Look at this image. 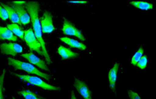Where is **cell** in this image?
Masks as SVG:
<instances>
[{
	"mask_svg": "<svg viewBox=\"0 0 156 99\" xmlns=\"http://www.w3.org/2000/svg\"><path fill=\"white\" fill-rule=\"evenodd\" d=\"M143 53H144V50L142 47H140L138 51L134 54V56H133L132 58V60H131V63L133 64V65H136L137 62H139L140 59H141L142 56H143Z\"/></svg>",
	"mask_w": 156,
	"mask_h": 99,
	"instance_id": "obj_19",
	"label": "cell"
},
{
	"mask_svg": "<svg viewBox=\"0 0 156 99\" xmlns=\"http://www.w3.org/2000/svg\"><path fill=\"white\" fill-rule=\"evenodd\" d=\"M0 18H1L2 21H6V20L9 19L7 12H6V10L4 8L2 7L1 5H0Z\"/></svg>",
	"mask_w": 156,
	"mask_h": 99,
	"instance_id": "obj_22",
	"label": "cell"
},
{
	"mask_svg": "<svg viewBox=\"0 0 156 99\" xmlns=\"http://www.w3.org/2000/svg\"><path fill=\"white\" fill-rule=\"evenodd\" d=\"M147 62H148V59H147V56L146 55H144L141 57V59L139 60V62H137L136 65L141 69H146V65H147Z\"/></svg>",
	"mask_w": 156,
	"mask_h": 99,
	"instance_id": "obj_21",
	"label": "cell"
},
{
	"mask_svg": "<svg viewBox=\"0 0 156 99\" xmlns=\"http://www.w3.org/2000/svg\"><path fill=\"white\" fill-rule=\"evenodd\" d=\"M60 41H62V42H64L65 44H68L69 47H73V48H77L82 50H85V49H86V46H85V44H83L81 42H79V41H76V40L67 37H60Z\"/></svg>",
	"mask_w": 156,
	"mask_h": 99,
	"instance_id": "obj_14",
	"label": "cell"
},
{
	"mask_svg": "<svg viewBox=\"0 0 156 99\" xmlns=\"http://www.w3.org/2000/svg\"><path fill=\"white\" fill-rule=\"evenodd\" d=\"M6 70L4 69L2 72V74L0 76V99H5L4 97V91L5 88L3 87V83H4V78L5 75Z\"/></svg>",
	"mask_w": 156,
	"mask_h": 99,
	"instance_id": "obj_20",
	"label": "cell"
},
{
	"mask_svg": "<svg viewBox=\"0 0 156 99\" xmlns=\"http://www.w3.org/2000/svg\"><path fill=\"white\" fill-rule=\"evenodd\" d=\"M18 94L22 95L24 99H47L45 97L38 95L30 90H23V91H18Z\"/></svg>",
	"mask_w": 156,
	"mask_h": 99,
	"instance_id": "obj_17",
	"label": "cell"
},
{
	"mask_svg": "<svg viewBox=\"0 0 156 99\" xmlns=\"http://www.w3.org/2000/svg\"><path fill=\"white\" fill-rule=\"evenodd\" d=\"M24 1H14L12 2V7L13 8L14 10L18 15V18H19L20 21H21V24L23 25H26V24H29L30 21V15H28L26 9H24L23 5L25 4Z\"/></svg>",
	"mask_w": 156,
	"mask_h": 99,
	"instance_id": "obj_5",
	"label": "cell"
},
{
	"mask_svg": "<svg viewBox=\"0 0 156 99\" xmlns=\"http://www.w3.org/2000/svg\"><path fill=\"white\" fill-rule=\"evenodd\" d=\"M0 5H1L2 7L4 8V9H5L6 12H7L8 13L9 18L11 20V21H12L13 24H16L19 26L21 25V21H20L18 15H17V13L15 12V11L14 10V9L12 6L9 5H5L4 4V3H0Z\"/></svg>",
	"mask_w": 156,
	"mask_h": 99,
	"instance_id": "obj_12",
	"label": "cell"
},
{
	"mask_svg": "<svg viewBox=\"0 0 156 99\" xmlns=\"http://www.w3.org/2000/svg\"><path fill=\"white\" fill-rule=\"evenodd\" d=\"M21 56H23L24 58L27 59L30 64L37 65V66L39 67L41 69L47 70V71H49V70H50L48 69V67H47V63L45 62V61L40 59L39 57H37L36 55H34V53L33 52H30V53H28L21 54Z\"/></svg>",
	"mask_w": 156,
	"mask_h": 99,
	"instance_id": "obj_9",
	"label": "cell"
},
{
	"mask_svg": "<svg viewBox=\"0 0 156 99\" xmlns=\"http://www.w3.org/2000/svg\"><path fill=\"white\" fill-rule=\"evenodd\" d=\"M24 9H26V11L27 12L28 15H30V21L32 22V26H33L32 30H33L37 40L41 44V50H42L44 56L45 57L47 63L51 64L52 60L50 57V55L47 53V50L46 49V44L42 37V30H41V25L39 18L40 4L37 2H29L24 4Z\"/></svg>",
	"mask_w": 156,
	"mask_h": 99,
	"instance_id": "obj_1",
	"label": "cell"
},
{
	"mask_svg": "<svg viewBox=\"0 0 156 99\" xmlns=\"http://www.w3.org/2000/svg\"><path fill=\"white\" fill-rule=\"evenodd\" d=\"M119 63L118 62H116L114 64V67L111 69L109 71V74H108V78H109V82H110V87L112 89V91L114 93H116V81H117V72H118L119 69Z\"/></svg>",
	"mask_w": 156,
	"mask_h": 99,
	"instance_id": "obj_11",
	"label": "cell"
},
{
	"mask_svg": "<svg viewBox=\"0 0 156 99\" xmlns=\"http://www.w3.org/2000/svg\"><path fill=\"white\" fill-rule=\"evenodd\" d=\"M8 60H9V65L13 66L15 68V69L24 70L26 72L29 73V74L37 75L38 76H41V77L45 79L47 81H49L50 79V78H51V76L50 75L41 72L34 65L30 64V62H22V61L18 60V59H15L10 57L8 58Z\"/></svg>",
	"mask_w": 156,
	"mask_h": 99,
	"instance_id": "obj_2",
	"label": "cell"
},
{
	"mask_svg": "<svg viewBox=\"0 0 156 99\" xmlns=\"http://www.w3.org/2000/svg\"><path fill=\"white\" fill-rule=\"evenodd\" d=\"M24 41H25L27 45L30 48V52H33V50H35L40 55L44 56L42 50H41V44L37 40L32 28H29L28 30H24Z\"/></svg>",
	"mask_w": 156,
	"mask_h": 99,
	"instance_id": "obj_4",
	"label": "cell"
},
{
	"mask_svg": "<svg viewBox=\"0 0 156 99\" xmlns=\"http://www.w3.org/2000/svg\"><path fill=\"white\" fill-rule=\"evenodd\" d=\"M12 99H16V98H15V97H12Z\"/></svg>",
	"mask_w": 156,
	"mask_h": 99,
	"instance_id": "obj_26",
	"label": "cell"
},
{
	"mask_svg": "<svg viewBox=\"0 0 156 99\" xmlns=\"http://www.w3.org/2000/svg\"><path fill=\"white\" fill-rule=\"evenodd\" d=\"M128 94H129L130 99H141V97H140V95L137 93L134 92V91H131V90L128 91Z\"/></svg>",
	"mask_w": 156,
	"mask_h": 99,
	"instance_id": "obj_23",
	"label": "cell"
},
{
	"mask_svg": "<svg viewBox=\"0 0 156 99\" xmlns=\"http://www.w3.org/2000/svg\"><path fill=\"white\" fill-rule=\"evenodd\" d=\"M0 40H8L9 41H18V38L6 27L0 26Z\"/></svg>",
	"mask_w": 156,
	"mask_h": 99,
	"instance_id": "obj_15",
	"label": "cell"
},
{
	"mask_svg": "<svg viewBox=\"0 0 156 99\" xmlns=\"http://www.w3.org/2000/svg\"><path fill=\"white\" fill-rule=\"evenodd\" d=\"M41 25V30L43 33L50 34L56 30V27H54L53 23V15L48 11H45L44 13L43 17L40 19Z\"/></svg>",
	"mask_w": 156,
	"mask_h": 99,
	"instance_id": "obj_6",
	"label": "cell"
},
{
	"mask_svg": "<svg viewBox=\"0 0 156 99\" xmlns=\"http://www.w3.org/2000/svg\"><path fill=\"white\" fill-rule=\"evenodd\" d=\"M74 86L79 91V94L84 97V99H92L91 98V91L89 90L86 83L76 78Z\"/></svg>",
	"mask_w": 156,
	"mask_h": 99,
	"instance_id": "obj_10",
	"label": "cell"
},
{
	"mask_svg": "<svg viewBox=\"0 0 156 99\" xmlns=\"http://www.w3.org/2000/svg\"><path fill=\"white\" fill-rule=\"evenodd\" d=\"M130 5L135 6L137 9H142V10H149V9H153V5L151 4V3L146 2L133 1L130 2Z\"/></svg>",
	"mask_w": 156,
	"mask_h": 99,
	"instance_id": "obj_18",
	"label": "cell"
},
{
	"mask_svg": "<svg viewBox=\"0 0 156 99\" xmlns=\"http://www.w3.org/2000/svg\"><path fill=\"white\" fill-rule=\"evenodd\" d=\"M0 50H1V53L2 54L12 55L13 56L23 51L22 47L20 44H16V43L2 44L0 45Z\"/></svg>",
	"mask_w": 156,
	"mask_h": 99,
	"instance_id": "obj_8",
	"label": "cell"
},
{
	"mask_svg": "<svg viewBox=\"0 0 156 99\" xmlns=\"http://www.w3.org/2000/svg\"><path fill=\"white\" fill-rule=\"evenodd\" d=\"M64 22H63V27H62V33L66 35H71V36H75L77 38H79L82 41H85V37L82 34V31L76 27V26L70 22L69 21L64 18Z\"/></svg>",
	"mask_w": 156,
	"mask_h": 99,
	"instance_id": "obj_7",
	"label": "cell"
},
{
	"mask_svg": "<svg viewBox=\"0 0 156 99\" xmlns=\"http://www.w3.org/2000/svg\"><path fill=\"white\" fill-rule=\"evenodd\" d=\"M71 99H77L76 98V95H75V93H74V91H72V95H71Z\"/></svg>",
	"mask_w": 156,
	"mask_h": 99,
	"instance_id": "obj_25",
	"label": "cell"
},
{
	"mask_svg": "<svg viewBox=\"0 0 156 99\" xmlns=\"http://www.w3.org/2000/svg\"><path fill=\"white\" fill-rule=\"evenodd\" d=\"M7 27L8 29H9V30L13 33V34L15 35V36L21 38V39L24 41V30L21 28V26L18 25V24H8L7 27Z\"/></svg>",
	"mask_w": 156,
	"mask_h": 99,
	"instance_id": "obj_16",
	"label": "cell"
},
{
	"mask_svg": "<svg viewBox=\"0 0 156 99\" xmlns=\"http://www.w3.org/2000/svg\"><path fill=\"white\" fill-rule=\"evenodd\" d=\"M57 53L61 56L62 59H74V58L78 57L79 56V53H75V52L72 51L70 49L66 48L63 46H59V47L58 48Z\"/></svg>",
	"mask_w": 156,
	"mask_h": 99,
	"instance_id": "obj_13",
	"label": "cell"
},
{
	"mask_svg": "<svg viewBox=\"0 0 156 99\" xmlns=\"http://www.w3.org/2000/svg\"><path fill=\"white\" fill-rule=\"evenodd\" d=\"M10 73L12 75L15 76L16 77H18L19 79H21L22 80L25 81L26 82H28V83L31 84V85L40 87V88H43V89L47 90V91H59V90H61V88L59 87H56L50 85V84L47 83L44 81H43L41 78L37 77V76H27V75H19L16 74L15 72Z\"/></svg>",
	"mask_w": 156,
	"mask_h": 99,
	"instance_id": "obj_3",
	"label": "cell"
},
{
	"mask_svg": "<svg viewBox=\"0 0 156 99\" xmlns=\"http://www.w3.org/2000/svg\"><path fill=\"white\" fill-rule=\"evenodd\" d=\"M68 2L70 3H77V4H86L87 1H69Z\"/></svg>",
	"mask_w": 156,
	"mask_h": 99,
	"instance_id": "obj_24",
	"label": "cell"
}]
</instances>
